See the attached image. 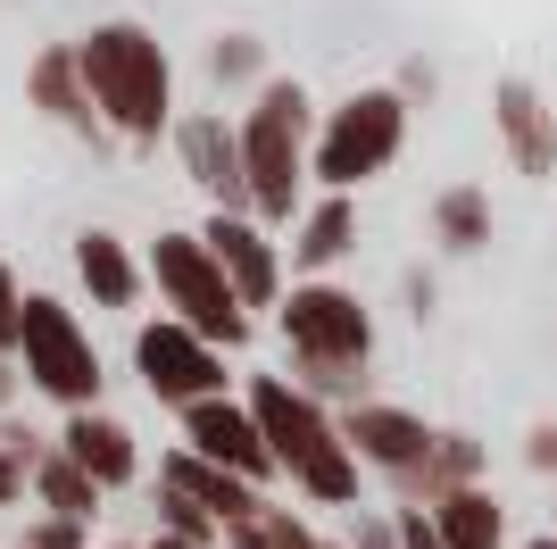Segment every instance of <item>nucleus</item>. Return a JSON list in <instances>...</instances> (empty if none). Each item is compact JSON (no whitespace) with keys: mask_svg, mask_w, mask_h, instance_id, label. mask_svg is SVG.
Segmentation results:
<instances>
[{"mask_svg":"<svg viewBox=\"0 0 557 549\" xmlns=\"http://www.w3.org/2000/svg\"><path fill=\"white\" fill-rule=\"evenodd\" d=\"M25 100H34L50 125H67L84 150H109V125H100L92 91H84V59H75V42H42V50H34V68H25Z\"/></svg>","mask_w":557,"mask_h":549,"instance_id":"2eb2a0df","label":"nucleus"},{"mask_svg":"<svg viewBox=\"0 0 557 549\" xmlns=\"http://www.w3.org/2000/svg\"><path fill=\"white\" fill-rule=\"evenodd\" d=\"M17 375L25 391H42L50 408H109V358H100V342L84 333V317H75L67 300L50 292H25V325H17Z\"/></svg>","mask_w":557,"mask_h":549,"instance_id":"39448f33","label":"nucleus"},{"mask_svg":"<svg viewBox=\"0 0 557 549\" xmlns=\"http://www.w3.org/2000/svg\"><path fill=\"white\" fill-rule=\"evenodd\" d=\"M200 242H209V258L225 267V283H233V300L242 308H283V292H292V267H283V242L258 217H209L200 225Z\"/></svg>","mask_w":557,"mask_h":549,"instance_id":"9b49d317","label":"nucleus"},{"mask_svg":"<svg viewBox=\"0 0 557 549\" xmlns=\"http://www.w3.org/2000/svg\"><path fill=\"white\" fill-rule=\"evenodd\" d=\"M225 549H267V541H258V525H242V533H225Z\"/></svg>","mask_w":557,"mask_h":549,"instance_id":"c9c22d12","label":"nucleus"},{"mask_svg":"<svg viewBox=\"0 0 557 549\" xmlns=\"http://www.w3.org/2000/svg\"><path fill=\"white\" fill-rule=\"evenodd\" d=\"M150 483H159V491H175V500H191L209 525H225V533H242V525H258V516H267V491H258V483L225 475V466H209V457H191L184 441H166V450H159Z\"/></svg>","mask_w":557,"mask_h":549,"instance_id":"ddd939ff","label":"nucleus"},{"mask_svg":"<svg viewBox=\"0 0 557 549\" xmlns=\"http://www.w3.org/2000/svg\"><path fill=\"white\" fill-rule=\"evenodd\" d=\"M242 408L258 416L267 457H275V483H292L308 508H367V466L349 457L342 416L317 408L292 375H242Z\"/></svg>","mask_w":557,"mask_h":549,"instance_id":"f257e3e1","label":"nucleus"},{"mask_svg":"<svg viewBox=\"0 0 557 549\" xmlns=\"http://www.w3.org/2000/svg\"><path fill=\"white\" fill-rule=\"evenodd\" d=\"M325 549H349V541H325Z\"/></svg>","mask_w":557,"mask_h":549,"instance_id":"ea45409f","label":"nucleus"},{"mask_svg":"<svg viewBox=\"0 0 557 549\" xmlns=\"http://www.w3.org/2000/svg\"><path fill=\"white\" fill-rule=\"evenodd\" d=\"M134 375H141V391H150L166 416H184V408H200V400L242 391V375H233L225 350L200 342V333L175 325V317H141L134 325Z\"/></svg>","mask_w":557,"mask_h":549,"instance_id":"6e6552de","label":"nucleus"},{"mask_svg":"<svg viewBox=\"0 0 557 549\" xmlns=\"http://www.w3.org/2000/svg\"><path fill=\"white\" fill-rule=\"evenodd\" d=\"M59 457L67 466H84V475L100 483V491H125V483H141V441H134V425L116 408H75V416H59Z\"/></svg>","mask_w":557,"mask_h":549,"instance_id":"4468645a","label":"nucleus"},{"mask_svg":"<svg viewBox=\"0 0 557 549\" xmlns=\"http://www.w3.org/2000/svg\"><path fill=\"white\" fill-rule=\"evenodd\" d=\"M358 251V200L349 192H317L300 208V225L283 242V267H300V283H333V267Z\"/></svg>","mask_w":557,"mask_h":549,"instance_id":"f3484780","label":"nucleus"},{"mask_svg":"<svg viewBox=\"0 0 557 549\" xmlns=\"http://www.w3.org/2000/svg\"><path fill=\"white\" fill-rule=\"evenodd\" d=\"M474 483H483V441H474V434H442V441H433V457L399 483L392 500L399 508H442L449 491H474Z\"/></svg>","mask_w":557,"mask_h":549,"instance_id":"6ab92c4d","label":"nucleus"},{"mask_svg":"<svg viewBox=\"0 0 557 549\" xmlns=\"http://www.w3.org/2000/svg\"><path fill=\"white\" fill-rule=\"evenodd\" d=\"M17 549H100L92 525H67V516H25Z\"/></svg>","mask_w":557,"mask_h":549,"instance_id":"a878e982","label":"nucleus"},{"mask_svg":"<svg viewBox=\"0 0 557 549\" xmlns=\"http://www.w3.org/2000/svg\"><path fill=\"white\" fill-rule=\"evenodd\" d=\"M17 325H25V283H17V267L0 258V350L17 358Z\"/></svg>","mask_w":557,"mask_h":549,"instance_id":"cd10ccee","label":"nucleus"},{"mask_svg":"<svg viewBox=\"0 0 557 549\" xmlns=\"http://www.w3.org/2000/svg\"><path fill=\"white\" fill-rule=\"evenodd\" d=\"M524 549H557V533H533V541H524Z\"/></svg>","mask_w":557,"mask_h":549,"instance_id":"4c0bfd02","label":"nucleus"},{"mask_svg":"<svg viewBox=\"0 0 557 549\" xmlns=\"http://www.w3.org/2000/svg\"><path fill=\"white\" fill-rule=\"evenodd\" d=\"M0 549H9V541H0Z\"/></svg>","mask_w":557,"mask_h":549,"instance_id":"a19ab883","label":"nucleus"},{"mask_svg":"<svg viewBox=\"0 0 557 549\" xmlns=\"http://www.w3.org/2000/svg\"><path fill=\"white\" fill-rule=\"evenodd\" d=\"M524 466H533V475H557V425H533V434H524Z\"/></svg>","mask_w":557,"mask_h":549,"instance_id":"72a5a7b5","label":"nucleus"},{"mask_svg":"<svg viewBox=\"0 0 557 549\" xmlns=\"http://www.w3.org/2000/svg\"><path fill=\"white\" fill-rule=\"evenodd\" d=\"M275 333H283V358H292L283 375H300V366H374V308L349 283H300L292 274Z\"/></svg>","mask_w":557,"mask_h":549,"instance_id":"0eeeda50","label":"nucleus"},{"mask_svg":"<svg viewBox=\"0 0 557 549\" xmlns=\"http://www.w3.org/2000/svg\"><path fill=\"white\" fill-rule=\"evenodd\" d=\"M75 59H84V91H92L116 150H159L175 134V59L150 25L109 17L75 42Z\"/></svg>","mask_w":557,"mask_h":549,"instance_id":"f03ea898","label":"nucleus"},{"mask_svg":"<svg viewBox=\"0 0 557 549\" xmlns=\"http://www.w3.org/2000/svg\"><path fill=\"white\" fill-rule=\"evenodd\" d=\"M242 175H250V217L267 233L300 225L308 208V150H317V109H308V84L292 75H267V91L242 100Z\"/></svg>","mask_w":557,"mask_h":549,"instance_id":"7ed1b4c3","label":"nucleus"},{"mask_svg":"<svg viewBox=\"0 0 557 549\" xmlns=\"http://www.w3.org/2000/svg\"><path fill=\"white\" fill-rule=\"evenodd\" d=\"M9 508H34V475H25L17 457L0 450V516H9Z\"/></svg>","mask_w":557,"mask_h":549,"instance_id":"7c9ffc66","label":"nucleus"},{"mask_svg":"<svg viewBox=\"0 0 557 549\" xmlns=\"http://www.w3.org/2000/svg\"><path fill=\"white\" fill-rule=\"evenodd\" d=\"M141 549H184V541H166V533H150V541H141Z\"/></svg>","mask_w":557,"mask_h":549,"instance_id":"e433bc0d","label":"nucleus"},{"mask_svg":"<svg viewBox=\"0 0 557 549\" xmlns=\"http://www.w3.org/2000/svg\"><path fill=\"white\" fill-rule=\"evenodd\" d=\"M392 516H399V549H442V533H433L424 508H392Z\"/></svg>","mask_w":557,"mask_h":549,"instance_id":"473e14b6","label":"nucleus"},{"mask_svg":"<svg viewBox=\"0 0 557 549\" xmlns=\"http://www.w3.org/2000/svg\"><path fill=\"white\" fill-rule=\"evenodd\" d=\"M349 549H399V516L392 508H358L349 516Z\"/></svg>","mask_w":557,"mask_h":549,"instance_id":"bb28decb","label":"nucleus"},{"mask_svg":"<svg viewBox=\"0 0 557 549\" xmlns=\"http://www.w3.org/2000/svg\"><path fill=\"white\" fill-rule=\"evenodd\" d=\"M17 400H25V375H17V358H9V350H0V425H9V416H17Z\"/></svg>","mask_w":557,"mask_h":549,"instance_id":"f704fd0d","label":"nucleus"},{"mask_svg":"<svg viewBox=\"0 0 557 549\" xmlns=\"http://www.w3.org/2000/svg\"><path fill=\"white\" fill-rule=\"evenodd\" d=\"M200 68H209L216 91H242V100H250V91H267V42H258V34H216V42L200 50Z\"/></svg>","mask_w":557,"mask_h":549,"instance_id":"5701e85b","label":"nucleus"},{"mask_svg":"<svg viewBox=\"0 0 557 549\" xmlns=\"http://www.w3.org/2000/svg\"><path fill=\"white\" fill-rule=\"evenodd\" d=\"M0 450H9V457L25 466V475H34V466L50 457V441H42V425H25V416H9V425H0Z\"/></svg>","mask_w":557,"mask_h":549,"instance_id":"c85d7f7f","label":"nucleus"},{"mask_svg":"<svg viewBox=\"0 0 557 549\" xmlns=\"http://www.w3.org/2000/svg\"><path fill=\"white\" fill-rule=\"evenodd\" d=\"M342 441H349V457H358L367 475H383V483L399 491V483L433 457L442 425H424V416L399 408V400H358V408H342Z\"/></svg>","mask_w":557,"mask_h":549,"instance_id":"9d476101","label":"nucleus"},{"mask_svg":"<svg viewBox=\"0 0 557 549\" xmlns=\"http://www.w3.org/2000/svg\"><path fill=\"white\" fill-rule=\"evenodd\" d=\"M258 541H267V549H325V533L308 525V508L267 500V516H258Z\"/></svg>","mask_w":557,"mask_h":549,"instance_id":"393cba45","label":"nucleus"},{"mask_svg":"<svg viewBox=\"0 0 557 549\" xmlns=\"http://www.w3.org/2000/svg\"><path fill=\"white\" fill-rule=\"evenodd\" d=\"M399 300H408V317H433V300H442L433 267H408V274H399Z\"/></svg>","mask_w":557,"mask_h":549,"instance_id":"c756f323","label":"nucleus"},{"mask_svg":"<svg viewBox=\"0 0 557 549\" xmlns=\"http://www.w3.org/2000/svg\"><path fill=\"white\" fill-rule=\"evenodd\" d=\"M184 425V450L191 457H209V466H225V475L242 483H275V457H267V434H258V416L242 408V391H225V400H200V408L175 416Z\"/></svg>","mask_w":557,"mask_h":549,"instance_id":"f8f14e48","label":"nucleus"},{"mask_svg":"<svg viewBox=\"0 0 557 549\" xmlns=\"http://www.w3.org/2000/svg\"><path fill=\"white\" fill-rule=\"evenodd\" d=\"M175 167L209 192L216 217H250V175H242V125L225 109H175Z\"/></svg>","mask_w":557,"mask_h":549,"instance_id":"1a4fd4ad","label":"nucleus"},{"mask_svg":"<svg viewBox=\"0 0 557 549\" xmlns=\"http://www.w3.org/2000/svg\"><path fill=\"white\" fill-rule=\"evenodd\" d=\"M433 242H442L449 258L491 251V192H483V183H449V192H433Z\"/></svg>","mask_w":557,"mask_h":549,"instance_id":"4be33fe9","label":"nucleus"},{"mask_svg":"<svg viewBox=\"0 0 557 549\" xmlns=\"http://www.w3.org/2000/svg\"><path fill=\"white\" fill-rule=\"evenodd\" d=\"M100 508H109V491H100L84 466H67L59 457V441H50V457L34 466V516H67V525H100Z\"/></svg>","mask_w":557,"mask_h":549,"instance_id":"412c9836","label":"nucleus"},{"mask_svg":"<svg viewBox=\"0 0 557 549\" xmlns=\"http://www.w3.org/2000/svg\"><path fill=\"white\" fill-rule=\"evenodd\" d=\"M399 150H408V100H399L392 84H367V91H349V100H333V109L317 117L308 183H317V192H358V183H374Z\"/></svg>","mask_w":557,"mask_h":549,"instance_id":"423d86ee","label":"nucleus"},{"mask_svg":"<svg viewBox=\"0 0 557 549\" xmlns=\"http://www.w3.org/2000/svg\"><path fill=\"white\" fill-rule=\"evenodd\" d=\"M109 549H141V541H109Z\"/></svg>","mask_w":557,"mask_h":549,"instance_id":"58836bf2","label":"nucleus"},{"mask_svg":"<svg viewBox=\"0 0 557 549\" xmlns=\"http://www.w3.org/2000/svg\"><path fill=\"white\" fill-rule=\"evenodd\" d=\"M549 533H557V525H549Z\"/></svg>","mask_w":557,"mask_h":549,"instance_id":"79ce46f5","label":"nucleus"},{"mask_svg":"<svg viewBox=\"0 0 557 549\" xmlns=\"http://www.w3.org/2000/svg\"><path fill=\"white\" fill-rule=\"evenodd\" d=\"M424 516H433L442 549H508V508L491 500L483 483H474V491H449V500L424 508Z\"/></svg>","mask_w":557,"mask_h":549,"instance_id":"aec40b11","label":"nucleus"},{"mask_svg":"<svg viewBox=\"0 0 557 549\" xmlns=\"http://www.w3.org/2000/svg\"><path fill=\"white\" fill-rule=\"evenodd\" d=\"M433 84H442V75H433V59H408V68H399V100H408V109H417V100H433Z\"/></svg>","mask_w":557,"mask_h":549,"instance_id":"2f4dec72","label":"nucleus"},{"mask_svg":"<svg viewBox=\"0 0 557 549\" xmlns=\"http://www.w3.org/2000/svg\"><path fill=\"white\" fill-rule=\"evenodd\" d=\"M75 258V292L92 300V308H109V317H134L141 300H150V274H141V251L134 242H116L109 225H84L67 242Z\"/></svg>","mask_w":557,"mask_h":549,"instance_id":"dca6fc26","label":"nucleus"},{"mask_svg":"<svg viewBox=\"0 0 557 549\" xmlns=\"http://www.w3.org/2000/svg\"><path fill=\"white\" fill-rule=\"evenodd\" d=\"M150 516H159L166 541H184V549H225V525H209L191 500H175V491H159V483H150Z\"/></svg>","mask_w":557,"mask_h":549,"instance_id":"b1692460","label":"nucleus"},{"mask_svg":"<svg viewBox=\"0 0 557 549\" xmlns=\"http://www.w3.org/2000/svg\"><path fill=\"white\" fill-rule=\"evenodd\" d=\"M491 125H499V142H508V167L516 175H557V117L549 100H541L524 75H508V84L491 91Z\"/></svg>","mask_w":557,"mask_h":549,"instance_id":"a211bd4d","label":"nucleus"},{"mask_svg":"<svg viewBox=\"0 0 557 549\" xmlns=\"http://www.w3.org/2000/svg\"><path fill=\"white\" fill-rule=\"evenodd\" d=\"M141 274H150V300H166V317L191 325L200 342H216L225 358H242V350H250L258 317L233 300L225 267L209 258V242H200V233H175V225H166L159 242L141 251Z\"/></svg>","mask_w":557,"mask_h":549,"instance_id":"20e7f679","label":"nucleus"}]
</instances>
